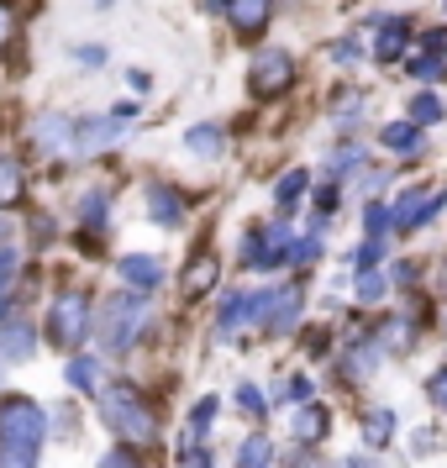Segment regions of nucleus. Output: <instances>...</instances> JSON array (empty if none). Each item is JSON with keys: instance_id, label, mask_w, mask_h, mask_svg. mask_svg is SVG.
Returning a JSON list of instances; mask_svg holds the SVG:
<instances>
[{"instance_id": "f257e3e1", "label": "nucleus", "mask_w": 447, "mask_h": 468, "mask_svg": "<svg viewBox=\"0 0 447 468\" xmlns=\"http://www.w3.org/2000/svg\"><path fill=\"white\" fill-rule=\"evenodd\" d=\"M48 442V410L37 400H16L0 405V468H37Z\"/></svg>"}, {"instance_id": "f03ea898", "label": "nucleus", "mask_w": 447, "mask_h": 468, "mask_svg": "<svg viewBox=\"0 0 447 468\" xmlns=\"http://www.w3.org/2000/svg\"><path fill=\"white\" fill-rule=\"evenodd\" d=\"M101 421H106L122 442H137V447L158 437V410H153L148 395L127 379H116L106 395H101Z\"/></svg>"}, {"instance_id": "7ed1b4c3", "label": "nucleus", "mask_w": 447, "mask_h": 468, "mask_svg": "<svg viewBox=\"0 0 447 468\" xmlns=\"http://www.w3.org/2000/svg\"><path fill=\"white\" fill-rule=\"evenodd\" d=\"M148 295H137V290H122V295L106 300V311L95 316V337L106 353H127L132 342L143 337V326H148Z\"/></svg>"}, {"instance_id": "20e7f679", "label": "nucleus", "mask_w": 447, "mask_h": 468, "mask_svg": "<svg viewBox=\"0 0 447 468\" xmlns=\"http://www.w3.org/2000/svg\"><path fill=\"white\" fill-rule=\"evenodd\" d=\"M132 122H137V106H132V101L101 111V116H85V122H80V137H74V153H80V158H101L106 148H116V143L127 137Z\"/></svg>"}, {"instance_id": "39448f33", "label": "nucleus", "mask_w": 447, "mask_h": 468, "mask_svg": "<svg viewBox=\"0 0 447 468\" xmlns=\"http://www.w3.org/2000/svg\"><path fill=\"white\" fill-rule=\"evenodd\" d=\"M95 332V321H90V295H80V290H69V295L53 300V316H48V337L59 342L64 353H74L80 342Z\"/></svg>"}, {"instance_id": "423d86ee", "label": "nucleus", "mask_w": 447, "mask_h": 468, "mask_svg": "<svg viewBox=\"0 0 447 468\" xmlns=\"http://www.w3.org/2000/svg\"><path fill=\"white\" fill-rule=\"evenodd\" d=\"M300 311H305L300 284H274L269 295H253V326H269V332H295Z\"/></svg>"}, {"instance_id": "0eeeda50", "label": "nucleus", "mask_w": 447, "mask_h": 468, "mask_svg": "<svg viewBox=\"0 0 447 468\" xmlns=\"http://www.w3.org/2000/svg\"><path fill=\"white\" fill-rule=\"evenodd\" d=\"M295 80V58L284 53V48H258L253 53V69H248V90H253L258 101H269L279 90H290Z\"/></svg>"}, {"instance_id": "6e6552de", "label": "nucleus", "mask_w": 447, "mask_h": 468, "mask_svg": "<svg viewBox=\"0 0 447 468\" xmlns=\"http://www.w3.org/2000/svg\"><path fill=\"white\" fill-rule=\"evenodd\" d=\"M27 137H32V148H43V153H53V158H64V153H74L80 122H74V116H59V111H53V116H37Z\"/></svg>"}, {"instance_id": "1a4fd4ad", "label": "nucleus", "mask_w": 447, "mask_h": 468, "mask_svg": "<svg viewBox=\"0 0 447 468\" xmlns=\"http://www.w3.org/2000/svg\"><path fill=\"white\" fill-rule=\"evenodd\" d=\"M227 22L242 43H258L274 22V0H227Z\"/></svg>"}, {"instance_id": "9d476101", "label": "nucleus", "mask_w": 447, "mask_h": 468, "mask_svg": "<svg viewBox=\"0 0 447 468\" xmlns=\"http://www.w3.org/2000/svg\"><path fill=\"white\" fill-rule=\"evenodd\" d=\"M116 279L127 284V290H137V295H153L158 284H164V263L148 253H127V258H116Z\"/></svg>"}, {"instance_id": "9b49d317", "label": "nucleus", "mask_w": 447, "mask_h": 468, "mask_svg": "<svg viewBox=\"0 0 447 468\" xmlns=\"http://www.w3.org/2000/svg\"><path fill=\"white\" fill-rule=\"evenodd\" d=\"M148 216H153V227H185V195L174 190V185H148Z\"/></svg>"}, {"instance_id": "f8f14e48", "label": "nucleus", "mask_w": 447, "mask_h": 468, "mask_svg": "<svg viewBox=\"0 0 447 468\" xmlns=\"http://www.w3.org/2000/svg\"><path fill=\"white\" fill-rule=\"evenodd\" d=\"M242 326H253V295H227L221 300V311H216V342H232Z\"/></svg>"}, {"instance_id": "ddd939ff", "label": "nucleus", "mask_w": 447, "mask_h": 468, "mask_svg": "<svg viewBox=\"0 0 447 468\" xmlns=\"http://www.w3.org/2000/svg\"><path fill=\"white\" fill-rule=\"evenodd\" d=\"M37 353V332H32V321H0V358L22 363Z\"/></svg>"}, {"instance_id": "4468645a", "label": "nucleus", "mask_w": 447, "mask_h": 468, "mask_svg": "<svg viewBox=\"0 0 447 468\" xmlns=\"http://www.w3.org/2000/svg\"><path fill=\"white\" fill-rule=\"evenodd\" d=\"M185 153H190V158H206V164H216V158L227 153V132L216 127V122H200V127L185 132Z\"/></svg>"}, {"instance_id": "2eb2a0df", "label": "nucleus", "mask_w": 447, "mask_h": 468, "mask_svg": "<svg viewBox=\"0 0 447 468\" xmlns=\"http://www.w3.org/2000/svg\"><path fill=\"white\" fill-rule=\"evenodd\" d=\"M426 200H431V190H426V185H410L405 195H395V206H389V227H400V232H410V227H421Z\"/></svg>"}, {"instance_id": "dca6fc26", "label": "nucleus", "mask_w": 447, "mask_h": 468, "mask_svg": "<svg viewBox=\"0 0 447 468\" xmlns=\"http://www.w3.org/2000/svg\"><path fill=\"white\" fill-rule=\"evenodd\" d=\"M405 43H410V22L389 16V22H384V32L374 37V58H379V64H400V58H405Z\"/></svg>"}, {"instance_id": "f3484780", "label": "nucleus", "mask_w": 447, "mask_h": 468, "mask_svg": "<svg viewBox=\"0 0 447 468\" xmlns=\"http://www.w3.org/2000/svg\"><path fill=\"white\" fill-rule=\"evenodd\" d=\"M290 431H295L300 442H321V437L332 431V416H326V405H300L295 416H290Z\"/></svg>"}, {"instance_id": "a211bd4d", "label": "nucleus", "mask_w": 447, "mask_h": 468, "mask_svg": "<svg viewBox=\"0 0 447 468\" xmlns=\"http://www.w3.org/2000/svg\"><path fill=\"white\" fill-rule=\"evenodd\" d=\"M358 431H363L368 447H384L389 437H395V410H389V405H368V410L358 416Z\"/></svg>"}, {"instance_id": "6ab92c4d", "label": "nucleus", "mask_w": 447, "mask_h": 468, "mask_svg": "<svg viewBox=\"0 0 447 468\" xmlns=\"http://www.w3.org/2000/svg\"><path fill=\"white\" fill-rule=\"evenodd\" d=\"M363 111H368L363 90H337V95H332V127H337V132H353V127L363 122Z\"/></svg>"}, {"instance_id": "aec40b11", "label": "nucleus", "mask_w": 447, "mask_h": 468, "mask_svg": "<svg viewBox=\"0 0 447 468\" xmlns=\"http://www.w3.org/2000/svg\"><path fill=\"white\" fill-rule=\"evenodd\" d=\"M379 137H384V148H389V153H410V158H421V153H426V137H421L416 122H389Z\"/></svg>"}, {"instance_id": "412c9836", "label": "nucleus", "mask_w": 447, "mask_h": 468, "mask_svg": "<svg viewBox=\"0 0 447 468\" xmlns=\"http://www.w3.org/2000/svg\"><path fill=\"white\" fill-rule=\"evenodd\" d=\"M216 274H221V263H216V253H200V258H190V269H185V295H206L216 284Z\"/></svg>"}, {"instance_id": "4be33fe9", "label": "nucleus", "mask_w": 447, "mask_h": 468, "mask_svg": "<svg viewBox=\"0 0 447 468\" xmlns=\"http://www.w3.org/2000/svg\"><path fill=\"white\" fill-rule=\"evenodd\" d=\"M379 347H384L379 337H374V342H358V347H347L342 374H347V379H368V374H374V363H379Z\"/></svg>"}, {"instance_id": "5701e85b", "label": "nucleus", "mask_w": 447, "mask_h": 468, "mask_svg": "<svg viewBox=\"0 0 447 468\" xmlns=\"http://www.w3.org/2000/svg\"><path fill=\"white\" fill-rule=\"evenodd\" d=\"M305 185H311V174L305 169H290L284 179L274 185V206H279V216H290L300 206V195H305Z\"/></svg>"}, {"instance_id": "b1692460", "label": "nucleus", "mask_w": 447, "mask_h": 468, "mask_svg": "<svg viewBox=\"0 0 447 468\" xmlns=\"http://www.w3.org/2000/svg\"><path fill=\"white\" fill-rule=\"evenodd\" d=\"M405 74H410L416 85H442V80H447V58H442V53H421V58H405Z\"/></svg>"}, {"instance_id": "393cba45", "label": "nucleus", "mask_w": 447, "mask_h": 468, "mask_svg": "<svg viewBox=\"0 0 447 468\" xmlns=\"http://www.w3.org/2000/svg\"><path fill=\"white\" fill-rule=\"evenodd\" d=\"M22 190H27L22 164H16V158H0V211H5V206H16V200H22Z\"/></svg>"}, {"instance_id": "a878e982", "label": "nucleus", "mask_w": 447, "mask_h": 468, "mask_svg": "<svg viewBox=\"0 0 447 468\" xmlns=\"http://www.w3.org/2000/svg\"><path fill=\"white\" fill-rule=\"evenodd\" d=\"M405 116L416 122V127H431V122H442L447 116V106L431 95V90H421V95H410V106H405Z\"/></svg>"}, {"instance_id": "bb28decb", "label": "nucleus", "mask_w": 447, "mask_h": 468, "mask_svg": "<svg viewBox=\"0 0 447 468\" xmlns=\"http://www.w3.org/2000/svg\"><path fill=\"white\" fill-rule=\"evenodd\" d=\"M106 216H111V195L106 190H90L85 200H80V221H85L90 232H101V227H106Z\"/></svg>"}, {"instance_id": "cd10ccee", "label": "nucleus", "mask_w": 447, "mask_h": 468, "mask_svg": "<svg viewBox=\"0 0 447 468\" xmlns=\"http://www.w3.org/2000/svg\"><path fill=\"white\" fill-rule=\"evenodd\" d=\"M64 379L74 384V389H101V363L95 358H69V368H64Z\"/></svg>"}, {"instance_id": "c85d7f7f", "label": "nucleus", "mask_w": 447, "mask_h": 468, "mask_svg": "<svg viewBox=\"0 0 447 468\" xmlns=\"http://www.w3.org/2000/svg\"><path fill=\"white\" fill-rule=\"evenodd\" d=\"M269 458H274V447H269V437H258V431L237 447V468H269Z\"/></svg>"}, {"instance_id": "c756f323", "label": "nucleus", "mask_w": 447, "mask_h": 468, "mask_svg": "<svg viewBox=\"0 0 447 468\" xmlns=\"http://www.w3.org/2000/svg\"><path fill=\"white\" fill-rule=\"evenodd\" d=\"M232 400H237V410H242L248 421H263V416H269V405H263V395H258V384H248V379L232 389Z\"/></svg>"}, {"instance_id": "7c9ffc66", "label": "nucleus", "mask_w": 447, "mask_h": 468, "mask_svg": "<svg viewBox=\"0 0 447 468\" xmlns=\"http://www.w3.org/2000/svg\"><path fill=\"white\" fill-rule=\"evenodd\" d=\"M363 158H368V153H363L358 143H342V148L332 153V164H326V174H332V179H342V174L363 169Z\"/></svg>"}, {"instance_id": "2f4dec72", "label": "nucleus", "mask_w": 447, "mask_h": 468, "mask_svg": "<svg viewBox=\"0 0 447 468\" xmlns=\"http://www.w3.org/2000/svg\"><path fill=\"white\" fill-rule=\"evenodd\" d=\"M353 295H358L363 305H374V300H384V295H389V279H384V274H374V269H358V284H353Z\"/></svg>"}, {"instance_id": "473e14b6", "label": "nucleus", "mask_w": 447, "mask_h": 468, "mask_svg": "<svg viewBox=\"0 0 447 468\" xmlns=\"http://www.w3.org/2000/svg\"><path fill=\"white\" fill-rule=\"evenodd\" d=\"M211 421H216V395H206V400H195V410H190V426H185V437H206L211 431Z\"/></svg>"}, {"instance_id": "72a5a7b5", "label": "nucleus", "mask_w": 447, "mask_h": 468, "mask_svg": "<svg viewBox=\"0 0 447 468\" xmlns=\"http://www.w3.org/2000/svg\"><path fill=\"white\" fill-rule=\"evenodd\" d=\"M379 342L384 347H389V353H405V347H410V342H416V332H410V321H384V332H379Z\"/></svg>"}, {"instance_id": "f704fd0d", "label": "nucleus", "mask_w": 447, "mask_h": 468, "mask_svg": "<svg viewBox=\"0 0 447 468\" xmlns=\"http://www.w3.org/2000/svg\"><path fill=\"white\" fill-rule=\"evenodd\" d=\"M16 263H22V253H16L11 242H0V295H11V279H16Z\"/></svg>"}, {"instance_id": "c9c22d12", "label": "nucleus", "mask_w": 447, "mask_h": 468, "mask_svg": "<svg viewBox=\"0 0 447 468\" xmlns=\"http://www.w3.org/2000/svg\"><path fill=\"white\" fill-rule=\"evenodd\" d=\"M379 258H384V237H368L363 248H353V263H358V269H374Z\"/></svg>"}, {"instance_id": "e433bc0d", "label": "nucleus", "mask_w": 447, "mask_h": 468, "mask_svg": "<svg viewBox=\"0 0 447 468\" xmlns=\"http://www.w3.org/2000/svg\"><path fill=\"white\" fill-rule=\"evenodd\" d=\"M426 400L437 405V410H447V363L431 374V379H426Z\"/></svg>"}, {"instance_id": "4c0bfd02", "label": "nucleus", "mask_w": 447, "mask_h": 468, "mask_svg": "<svg viewBox=\"0 0 447 468\" xmlns=\"http://www.w3.org/2000/svg\"><path fill=\"white\" fill-rule=\"evenodd\" d=\"M363 227H368L374 237H379L384 227H389V206H379V200H368V206H363Z\"/></svg>"}, {"instance_id": "58836bf2", "label": "nucleus", "mask_w": 447, "mask_h": 468, "mask_svg": "<svg viewBox=\"0 0 447 468\" xmlns=\"http://www.w3.org/2000/svg\"><path fill=\"white\" fill-rule=\"evenodd\" d=\"M95 468H143V463L132 458L127 447H116V452H106V458H101V463H95Z\"/></svg>"}, {"instance_id": "ea45409f", "label": "nucleus", "mask_w": 447, "mask_h": 468, "mask_svg": "<svg viewBox=\"0 0 447 468\" xmlns=\"http://www.w3.org/2000/svg\"><path fill=\"white\" fill-rule=\"evenodd\" d=\"M74 58H80L85 69H101L106 64V48H74Z\"/></svg>"}, {"instance_id": "a19ab883", "label": "nucleus", "mask_w": 447, "mask_h": 468, "mask_svg": "<svg viewBox=\"0 0 447 468\" xmlns=\"http://www.w3.org/2000/svg\"><path fill=\"white\" fill-rule=\"evenodd\" d=\"M426 53H447V27H431L426 32Z\"/></svg>"}, {"instance_id": "79ce46f5", "label": "nucleus", "mask_w": 447, "mask_h": 468, "mask_svg": "<svg viewBox=\"0 0 447 468\" xmlns=\"http://www.w3.org/2000/svg\"><path fill=\"white\" fill-rule=\"evenodd\" d=\"M332 211H337V190L326 185V190L316 195V216H332Z\"/></svg>"}, {"instance_id": "37998d69", "label": "nucleus", "mask_w": 447, "mask_h": 468, "mask_svg": "<svg viewBox=\"0 0 447 468\" xmlns=\"http://www.w3.org/2000/svg\"><path fill=\"white\" fill-rule=\"evenodd\" d=\"M332 53H337L342 64H347V58H358V53H363V43H358V37H347V43H337Z\"/></svg>"}, {"instance_id": "c03bdc74", "label": "nucleus", "mask_w": 447, "mask_h": 468, "mask_svg": "<svg viewBox=\"0 0 447 468\" xmlns=\"http://www.w3.org/2000/svg\"><path fill=\"white\" fill-rule=\"evenodd\" d=\"M410 447H421V458H426V452L437 447V431H416V437H410Z\"/></svg>"}, {"instance_id": "a18cd8bd", "label": "nucleus", "mask_w": 447, "mask_h": 468, "mask_svg": "<svg viewBox=\"0 0 447 468\" xmlns=\"http://www.w3.org/2000/svg\"><path fill=\"white\" fill-rule=\"evenodd\" d=\"M5 32H11V11L0 5V43H5Z\"/></svg>"}, {"instance_id": "49530a36", "label": "nucleus", "mask_w": 447, "mask_h": 468, "mask_svg": "<svg viewBox=\"0 0 447 468\" xmlns=\"http://www.w3.org/2000/svg\"><path fill=\"white\" fill-rule=\"evenodd\" d=\"M347 468H379V463H374V458H353Z\"/></svg>"}, {"instance_id": "de8ad7c7", "label": "nucleus", "mask_w": 447, "mask_h": 468, "mask_svg": "<svg viewBox=\"0 0 447 468\" xmlns=\"http://www.w3.org/2000/svg\"><path fill=\"white\" fill-rule=\"evenodd\" d=\"M206 11H227V0H206Z\"/></svg>"}, {"instance_id": "09e8293b", "label": "nucleus", "mask_w": 447, "mask_h": 468, "mask_svg": "<svg viewBox=\"0 0 447 468\" xmlns=\"http://www.w3.org/2000/svg\"><path fill=\"white\" fill-rule=\"evenodd\" d=\"M5 237H11V227H5V216H0V242H5Z\"/></svg>"}, {"instance_id": "8fccbe9b", "label": "nucleus", "mask_w": 447, "mask_h": 468, "mask_svg": "<svg viewBox=\"0 0 447 468\" xmlns=\"http://www.w3.org/2000/svg\"><path fill=\"white\" fill-rule=\"evenodd\" d=\"M442 11H447V0H442Z\"/></svg>"}]
</instances>
